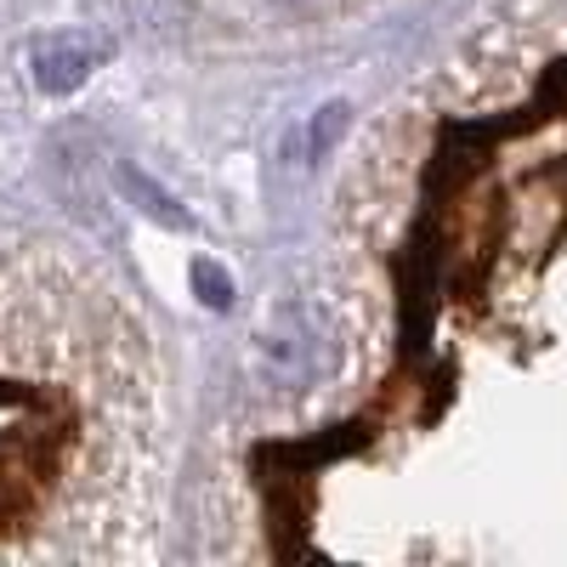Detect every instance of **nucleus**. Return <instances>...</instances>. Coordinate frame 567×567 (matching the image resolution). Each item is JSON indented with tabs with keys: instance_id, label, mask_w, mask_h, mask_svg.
<instances>
[{
	"instance_id": "3",
	"label": "nucleus",
	"mask_w": 567,
	"mask_h": 567,
	"mask_svg": "<svg viewBox=\"0 0 567 567\" xmlns=\"http://www.w3.org/2000/svg\"><path fill=\"white\" fill-rule=\"evenodd\" d=\"M120 182H125V194L136 199V210H142V216H154L159 227H187V216L176 210V199L165 194V187H154L148 176H136V171H125Z\"/></svg>"
},
{
	"instance_id": "5",
	"label": "nucleus",
	"mask_w": 567,
	"mask_h": 567,
	"mask_svg": "<svg viewBox=\"0 0 567 567\" xmlns=\"http://www.w3.org/2000/svg\"><path fill=\"white\" fill-rule=\"evenodd\" d=\"M341 125H347V109H341V103H336V109H318V120H312V154H318V148H329Z\"/></svg>"
},
{
	"instance_id": "1",
	"label": "nucleus",
	"mask_w": 567,
	"mask_h": 567,
	"mask_svg": "<svg viewBox=\"0 0 567 567\" xmlns=\"http://www.w3.org/2000/svg\"><path fill=\"white\" fill-rule=\"evenodd\" d=\"M109 58V45L103 40H91V34H45L34 40V52H29V69H34V85L45 91V97H69V91H80L91 80V69H97Z\"/></svg>"
},
{
	"instance_id": "4",
	"label": "nucleus",
	"mask_w": 567,
	"mask_h": 567,
	"mask_svg": "<svg viewBox=\"0 0 567 567\" xmlns=\"http://www.w3.org/2000/svg\"><path fill=\"white\" fill-rule=\"evenodd\" d=\"M194 290H199V301L216 307V312L233 301V284H227V272H221L216 261H194Z\"/></svg>"
},
{
	"instance_id": "2",
	"label": "nucleus",
	"mask_w": 567,
	"mask_h": 567,
	"mask_svg": "<svg viewBox=\"0 0 567 567\" xmlns=\"http://www.w3.org/2000/svg\"><path fill=\"white\" fill-rule=\"evenodd\" d=\"M261 358L272 369V386H301L307 374L323 369V336L307 329V312H290V318H278V329L261 341Z\"/></svg>"
}]
</instances>
